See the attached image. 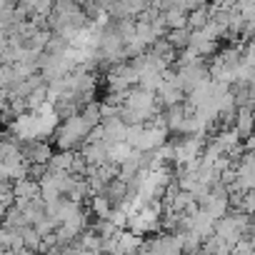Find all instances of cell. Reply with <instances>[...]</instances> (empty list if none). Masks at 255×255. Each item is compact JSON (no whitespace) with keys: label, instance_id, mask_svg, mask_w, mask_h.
<instances>
[{"label":"cell","instance_id":"1","mask_svg":"<svg viewBox=\"0 0 255 255\" xmlns=\"http://www.w3.org/2000/svg\"><path fill=\"white\" fill-rule=\"evenodd\" d=\"M88 133H90V125H88V120L80 113L68 115V118H63V123L58 125V130H55V145L60 150L83 148L85 140H88Z\"/></svg>","mask_w":255,"mask_h":255},{"label":"cell","instance_id":"2","mask_svg":"<svg viewBox=\"0 0 255 255\" xmlns=\"http://www.w3.org/2000/svg\"><path fill=\"white\" fill-rule=\"evenodd\" d=\"M105 85H108V93H125V90H130L133 85H138V68L133 63H128V60L108 65Z\"/></svg>","mask_w":255,"mask_h":255},{"label":"cell","instance_id":"3","mask_svg":"<svg viewBox=\"0 0 255 255\" xmlns=\"http://www.w3.org/2000/svg\"><path fill=\"white\" fill-rule=\"evenodd\" d=\"M210 78V73H208V65L203 63V60H198V63H190V65H178V70H175V80L180 83V88L188 93V90H193V88H198L200 83H205Z\"/></svg>","mask_w":255,"mask_h":255},{"label":"cell","instance_id":"4","mask_svg":"<svg viewBox=\"0 0 255 255\" xmlns=\"http://www.w3.org/2000/svg\"><path fill=\"white\" fill-rule=\"evenodd\" d=\"M143 250H148V253H180L183 250V238H180L178 230L158 233V235H153L150 240L143 243Z\"/></svg>","mask_w":255,"mask_h":255},{"label":"cell","instance_id":"5","mask_svg":"<svg viewBox=\"0 0 255 255\" xmlns=\"http://www.w3.org/2000/svg\"><path fill=\"white\" fill-rule=\"evenodd\" d=\"M23 158L28 160V165H48L53 158V148L48 145V140H28L23 145Z\"/></svg>","mask_w":255,"mask_h":255},{"label":"cell","instance_id":"6","mask_svg":"<svg viewBox=\"0 0 255 255\" xmlns=\"http://www.w3.org/2000/svg\"><path fill=\"white\" fill-rule=\"evenodd\" d=\"M233 128L238 130L240 138H248L255 133V110L250 105H240L235 110V118H233Z\"/></svg>","mask_w":255,"mask_h":255},{"label":"cell","instance_id":"7","mask_svg":"<svg viewBox=\"0 0 255 255\" xmlns=\"http://www.w3.org/2000/svg\"><path fill=\"white\" fill-rule=\"evenodd\" d=\"M13 193H15V200H33V198H40V180L38 178H18L13 180Z\"/></svg>","mask_w":255,"mask_h":255},{"label":"cell","instance_id":"8","mask_svg":"<svg viewBox=\"0 0 255 255\" xmlns=\"http://www.w3.org/2000/svg\"><path fill=\"white\" fill-rule=\"evenodd\" d=\"M80 153H83V158H85V163H88L90 168L108 163V143H105V140H98V143H85Z\"/></svg>","mask_w":255,"mask_h":255},{"label":"cell","instance_id":"9","mask_svg":"<svg viewBox=\"0 0 255 255\" xmlns=\"http://www.w3.org/2000/svg\"><path fill=\"white\" fill-rule=\"evenodd\" d=\"M160 20L168 30L175 28H188V10L178 8V5H168L165 10H160Z\"/></svg>","mask_w":255,"mask_h":255},{"label":"cell","instance_id":"10","mask_svg":"<svg viewBox=\"0 0 255 255\" xmlns=\"http://www.w3.org/2000/svg\"><path fill=\"white\" fill-rule=\"evenodd\" d=\"M75 150H60V153H53L50 163L45 170H53V173H73V165H75Z\"/></svg>","mask_w":255,"mask_h":255},{"label":"cell","instance_id":"11","mask_svg":"<svg viewBox=\"0 0 255 255\" xmlns=\"http://www.w3.org/2000/svg\"><path fill=\"white\" fill-rule=\"evenodd\" d=\"M88 210H90V215H95L98 220H103V218L110 215L113 203H110V198H108L105 193H90V198H88Z\"/></svg>","mask_w":255,"mask_h":255},{"label":"cell","instance_id":"12","mask_svg":"<svg viewBox=\"0 0 255 255\" xmlns=\"http://www.w3.org/2000/svg\"><path fill=\"white\" fill-rule=\"evenodd\" d=\"M210 10H208V5H200V8H195V10H188V28L190 30H200V28H205L208 23H210Z\"/></svg>","mask_w":255,"mask_h":255},{"label":"cell","instance_id":"13","mask_svg":"<svg viewBox=\"0 0 255 255\" xmlns=\"http://www.w3.org/2000/svg\"><path fill=\"white\" fill-rule=\"evenodd\" d=\"M190 33H193L190 28H175V30H168L165 38L175 50H183L185 45H190Z\"/></svg>","mask_w":255,"mask_h":255},{"label":"cell","instance_id":"14","mask_svg":"<svg viewBox=\"0 0 255 255\" xmlns=\"http://www.w3.org/2000/svg\"><path fill=\"white\" fill-rule=\"evenodd\" d=\"M18 80H20V78H18L13 63H0V88H3V90H10V88H15Z\"/></svg>","mask_w":255,"mask_h":255},{"label":"cell","instance_id":"15","mask_svg":"<svg viewBox=\"0 0 255 255\" xmlns=\"http://www.w3.org/2000/svg\"><path fill=\"white\" fill-rule=\"evenodd\" d=\"M240 210H243V213H250V215H255V188H250V190H245V193H243Z\"/></svg>","mask_w":255,"mask_h":255},{"label":"cell","instance_id":"16","mask_svg":"<svg viewBox=\"0 0 255 255\" xmlns=\"http://www.w3.org/2000/svg\"><path fill=\"white\" fill-rule=\"evenodd\" d=\"M0 180H13V175H10V168L0 160Z\"/></svg>","mask_w":255,"mask_h":255}]
</instances>
